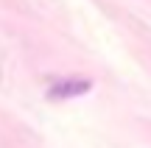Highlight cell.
<instances>
[{
    "instance_id": "obj_1",
    "label": "cell",
    "mask_w": 151,
    "mask_h": 148,
    "mask_svg": "<svg viewBox=\"0 0 151 148\" xmlns=\"http://www.w3.org/2000/svg\"><path fill=\"white\" fill-rule=\"evenodd\" d=\"M92 84L87 78H65V81H56L53 87L48 89V98L53 101H62V98H76V95H84L90 92Z\"/></svg>"
}]
</instances>
